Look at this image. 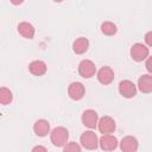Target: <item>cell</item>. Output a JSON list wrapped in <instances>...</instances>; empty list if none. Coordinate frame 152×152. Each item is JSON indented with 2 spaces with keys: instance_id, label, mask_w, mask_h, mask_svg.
I'll return each mask as SVG.
<instances>
[{
  "instance_id": "obj_4",
  "label": "cell",
  "mask_w": 152,
  "mask_h": 152,
  "mask_svg": "<svg viewBox=\"0 0 152 152\" xmlns=\"http://www.w3.org/2000/svg\"><path fill=\"white\" fill-rule=\"evenodd\" d=\"M96 127H97L99 132L102 133V134H112L116 129V124H115V120L112 116L104 115V116L99 119Z\"/></svg>"
},
{
  "instance_id": "obj_14",
  "label": "cell",
  "mask_w": 152,
  "mask_h": 152,
  "mask_svg": "<svg viewBox=\"0 0 152 152\" xmlns=\"http://www.w3.org/2000/svg\"><path fill=\"white\" fill-rule=\"evenodd\" d=\"M138 89L144 94H150L152 91V75L144 74L138 78Z\"/></svg>"
},
{
  "instance_id": "obj_19",
  "label": "cell",
  "mask_w": 152,
  "mask_h": 152,
  "mask_svg": "<svg viewBox=\"0 0 152 152\" xmlns=\"http://www.w3.org/2000/svg\"><path fill=\"white\" fill-rule=\"evenodd\" d=\"M63 152H82V147L76 141H70L63 146Z\"/></svg>"
},
{
  "instance_id": "obj_9",
  "label": "cell",
  "mask_w": 152,
  "mask_h": 152,
  "mask_svg": "<svg viewBox=\"0 0 152 152\" xmlns=\"http://www.w3.org/2000/svg\"><path fill=\"white\" fill-rule=\"evenodd\" d=\"M81 121H82V124H83L86 127H88L89 129H94V128L97 126L99 115H97L96 110H94V109H86V110L82 113Z\"/></svg>"
},
{
  "instance_id": "obj_6",
  "label": "cell",
  "mask_w": 152,
  "mask_h": 152,
  "mask_svg": "<svg viewBox=\"0 0 152 152\" xmlns=\"http://www.w3.org/2000/svg\"><path fill=\"white\" fill-rule=\"evenodd\" d=\"M78 74L83 78H91L96 74L95 63L90 59H82L78 64Z\"/></svg>"
},
{
  "instance_id": "obj_10",
  "label": "cell",
  "mask_w": 152,
  "mask_h": 152,
  "mask_svg": "<svg viewBox=\"0 0 152 152\" xmlns=\"http://www.w3.org/2000/svg\"><path fill=\"white\" fill-rule=\"evenodd\" d=\"M119 146L122 152H137L139 148V141L133 135H126L121 139Z\"/></svg>"
},
{
  "instance_id": "obj_21",
  "label": "cell",
  "mask_w": 152,
  "mask_h": 152,
  "mask_svg": "<svg viewBox=\"0 0 152 152\" xmlns=\"http://www.w3.org/2000/svg\"><path fill=\"white\" fill-rule=\"evenodd\" d=\"M31 152H48V148L43 145H36V146L32 147Z\"/></svg>"
},
{
  "instance_id": "obj_15",
  "label": "cell",
  "mask_w": 152,
  "mask_h": 152,
  "mask_svg": "<svg viewBox=\"0 0 152 152\" xmlns=\"http://www.w3.org/2000/svg\"><path fill=\"white\" fill-rule=\"evenodd\" d=\"M17 30H18L19 34L23 36L26 39H32L34 37V33H36L34 26L31 23H28V21H21V23H19Z\"/></svg>"
},
{
  "instance_id": "obj_3",
  "label": "cell",
  "mask_w": 152,
  "mask_h": 152,
  "mask_svg": "<svg viewBox=\"0 0 152 152\" xmlns=\"http://www.w3.org/2000/svg\"><path fill=\"white\" fill-rule=\"evenodd\" d=\"M131 57L135 62H142L150 56V48L142 43H135L131 46Z\"/></svg>"
},
{
  "instance_id": "obj_16",
  "label": "cell",
  "mask_w": 152,
  "mask_h": 152,
  "mask_svg": "<svg viewBox=\"0 0 152 152\" xmlns=\"http://www.w3.org/2000/svg\"><path fill=\"white\" fill-rule=\"evenodd\" d=\"M88 48H89V40L86 37H80V38L75 39L72 43V51L76 55H82V53L87 52Z\"/></svg>"
},
{
  "instance_id": "obj_11",
  "label": "cell",
  "mask_w": 152,
  "mask_h": 152,
  "mask_svg": "<svg viewBox=\"0 0 152 152\" xmlns=\"http://www.w3.org/2000/svg\"><path fill=\"white\" fill-rule=\"evenodd\" d=\"M114 70L110 66H102L97 72H96V78L97 81L103 84V86H108L114 81Z\"/></svg>"
},
{
  "instance_id": "obj_22",
  "label": "cell",
  "mask_w": 152,
  "mask_h": 152,
  "mask_svg": "<svg viewBox=\"0 0 152 152\" xmlns=\"http://www.w3.org/2000/svg\"><path fill=\"white\" fill-rule=\"evenodd\" d=\"M146 69H147L148 74L151 75V74H152V66H151V57H150V56L146 58Z\"/></svg>"
},
{
  "instance_id": "obj_2",
  "label": "cell",
  "mask_w": 152,
  "mask_h": 152,
  "mask_svg": "<svg viewBox=\"0 0 152 152\" xmlns=\"http://www.w3.org/2000/svg\"><path fill=\"white\" fill-rule=\"evenodd\" d=\"M80 142L81 146L84 147L86 150H96L99 147V138L95 132L91 129L84 131L81 137H80Z\"/></svg>"
},
{
  "instance_id": "obj_5",
  "label": "cell",
  "mask_w": 152,
  "mask_h": 152,
  "mask_svg": "<svg viewBox=\"0 0 152 152\" xmlns=\"http://www.w3.org/2000/svg\"><path fill=\"white\" fill-rule=\"evenodd\" d=\"M118 90H119V94L125 99H132L137 95V86L129 80L120 81L118 86Z\"/></svg>"
},
{
  "instance_id": "obj_12",
  "label": "cell",
  "mask_w": 152,
  "mask_h": 152,
  "mask_svg": "<svg viewBox=\"0 0 152 152\" xmlns=\"http://www.w3.org/2000/svg\"><path fill=\"white\" fill-rule=\"evenodd\" d=\"M33 132L37 137H46L50 133V124L45 119H38L33 124Z\"/></svg>"
},
{
  "instance_id": "obj_13",
  "label": "cell",
  "mask_w": 152,
  "mask_h": 152,
  "mask_svg": "<svg viewBox=\"0 0 152 152\" xmlns=\"http://www.w3.org/2000/svg\"><path fill=\"white\" fill-rule=\"evenodd\" d=\"M48 70V65L44 61L34 59L28 64V71L33 76H43Z\"/></svg>"
},
{
  "instance_id": "obj_18",
  "label": "cell",
  "mask_w": 152,
  "mask_h": 152,
  "mask_svg": "<svg viewBox=\"0 0 152 152\" xmlns=\"http://www.w3.org/2000/svg\"><path fill=\"white\" fill-rule=\"evenodd\" d=\"M13 101V94L7 87L0 88V104H10Z\"/></svg>"
},
{
  "instance_id": "obj_20",
  "label": "cell",
  "mask_w": 152,
  "mask_h": 152,
  "mask_svg": "<svg viewBox=\"0 0 152 152\" xmlns=\"http://www.w3.org/2000/svg\"><path fill=\"white\" fill-rule=\"evenodd\" d=\"M145 45L147 46V48H150V46H152V31H148L146 34H145Z\"/></svg>"
},
{
  "instance_id": "obj_17",
  "label": "cell",
  "mask_w": 152,
  "mask_h": 152,
  "mask_svg": "<svg viewBox=\"0 0 152 152\" xmlns=\"http://www.w3.org/2000/svg\"><path fill=\"white\" fill-rule=\"evenodd\" d=\"M100 30L104 36H114L118 32L116 25L112 21H103L100 26Z\"/></svg>"
},
{
  "instance_id": "obj_7",
  "label": "cell",
  "mask_w": 152,
  "mask_h": 152,
  "mask_svg": "<svg viewBox=\"0 0 152 152\" xmlns=\"http://www.w3.org/2000/svg\"><path fill=\"white\" fill-rule=\"evenodd\" d=\"M68 95L74 101H80L86 95V88L81 82H71L68 87Z\"/></svg>"
},
{
  "instance_id": "obj_1",
  "label": "cell",
  "mask_w": 152,
  "mask_h": 152,
  "mask_svg": "<svg viewBox=\"0 0 152 152\" xmlns=\"http://www.w3.org/2000/svg\"><path fill=\"white\" fill-rule=\"evenodd\" d=\"M69 139V131L63 126H57L50 132V140L53 146L63 147Z\"/></svg>"
},
{
  "instance_id": "obj_8",
  "label": "cell",
  "mask_w": 152,
  "mask_h": 152,
  "mask_svg": "<svg viewBox=\"0 0 152 152\" xmlns=\"http://www.w3.org/2000/svg\"><path fill=\"white\" fill-rule=\"evenodd\" d=\"M99 146L102 151H114L119 146V141L113 134H102L99 139Z\"/></svg>"
}]
</instances>
